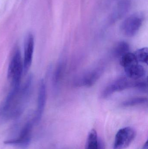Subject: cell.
Here are the masks:
<instances>
[{"label": "cell", "instance_id": "11", "mask_svg": "<svg viewBox=\"0 0 148 149\" xmlns=\"http://www.w3.org/2000/svg\"><path fill=\"white\" fill-rule=\"evenodd\" d=\"M65 65L66 64L63 60H61L54 72L53 76V86L55 93H57L60 88L61 82L65 72Z\"/></svg>", "mask_w": 148, "mask_h": 149}, {"label": "cell", "instance_id": "8", "mask_svg": "<svg viewBox=\"0 0 148 149\" xmlns=\"http://www.w3.org/2000/svg\"><path fill=\"white\" fill-rule=\"evenodd\" d=\"M103 72L102 67H98L87 72L76 81V86L87 87L93 86L99 79L102 74Z\"/></svg>", "mask_w": 148, "mask_h": 149}, {"label": "cell", "instance_id": "3", "mask_svg": "<svg viewBox=\"0 0 148 149\" xmlns=\"http://www.w3.org/2000/svg\"><path fill=\"white\" fill-rule=\"evenodd\" d=\"M136 136V131L132 127L120 129L115 135L113 149H125L130 146Z\"/></svg>", "mask_w": 148, "mask_h": 149}, {"label": "cell", "instance_id": "19", "mask_svg": "<svg viewBox=\"0 0 148 149\" xmlns=\"http://www.w3.org/2000/svg\"><path fill=\"white\" fill-rule=\"evenodd\" d=\"M141 149H148V141H147L145 142V143H144V145L142 146V148Z\"/></svg>", "mask_w": 148, "mask_h": 149}, {"label": "cell", "instance_id": "1", "mask_svg": "<svg viewBox=\"0 0 148 149\" xmlns=\"http://www.w3.org/2000/svg\"><path fill=\"white\" fill-rule=\"evenodd\" d=\"M33 77L30 75L24 85L12 86L4 102L0 107V117L3 120H13L21 116L31 95Z\"/></svg>", "mask_w": 148, "mask_h": 149}, {"label": "cell", "instance_id": "18", "mask_svg": "<svg viewBox=\"0 0 148 149\" xmlns=\"http://www.w3.org/2000/svg\"><path fill=\"white\" fill-rule=\"evenodd\" d=\"M98 149H106L105 143L103 141L102 139L99 138V145Z\"/></svg>", "mask_w": 148, "mask_h": 149}, {"label": "cell", "instance_id": "2", "mask_svg": "<svg viewBox=\"0 0 148 149\" xmlns=\"http://www.w3.org/2000/svg\"><path fill=\"white\" fill-rule=\"evenodd\" d=\"M23 72V63L21 51L17 46L13 51L8 68V78L11 81L12 86L21 85Z\"/></svg>", "mask_w": 148, "mask_h": 149}, {"label": "cell", "instance_id": "14", "mask_svg": "<svg viewBox=\"0 0 148 149\" xmlns=\"http://www.w3.org/2000/svg\"><path fill=\"white\" fill-rule=\"evenodd\" d=\"M120 58V64L124 68L135 64L139 63L134 53L128 52L123 55Z\"/></svg>", "mask_w": 148, "mask_h": 149}, {"label": "cell", "instance_id": "6", "mask_svg": "<svg viewBox=\"0 0 148 149\" xmlns=\"http://www.w3.org/2000/svg\"><path fill=\"white\" fill-rule=\"evenodd\" d=\"M142 23V17L140 16L133 15L124 20L121 26V30L124 36L132 37L137 34Z\"/></svg>", "mask_w": 148, "mask_h": 149}, {"label": "cell", "instance_id": "17", "mask_svg": "<svg viewBox=\"0 0 148 149\" xmlns=\"http://www.w3.org/2000/svg\"><path fill=\"white\" fill-rule=\"evenodd\" d=\"M133 88H136L141 92H147V81L145 79H139L133 80Z\"/></svg>", "mask_w": 148, "mask_h": 149}, {"label": "cell", "instance_id": "10", "mask_svg": "<svg viewBox=\"0 0 148 149\" xmlns=\"http://www.w3.org/2000/svg\"><path fill=\"white\" fill-rule=\"evenodd\" d=\"M124 69L127 77L133 80L140 79L146 74L144 67L139 63L135 64Z\"/></svg>", "mask_w": 148, "mask_h": 149}, {"label": "cell", "instance_id": "13", "mask_svg": "<svg viewBox=\"0 0 148 149\" xmlns=\"http://www.w3.org/2000/svg\"><path fill=\"white\" fill-rule=\"evenodd\" d=\"M130 50V46L125 41L119 42L116 45L113 51V54L116 58H120L122 56L128 53Z\"/></svg>", "mask_w": 148, "mask_h": 149}, {"label": "cell", "instance_id": "5", "mask_svg": "<svg viewBox=\"0 0 148 149\" xmlns=\"http://www.w3.org/2000/svg\"><path fill=\"white\" fill-rule=\"evenodd\" d=\"M133 80H130L127 77L117 78L103 89L102 92L101 97L103 99H106L115 93L133 88Z\"/></svg>", "mask_w": 148, "mask_h": 149}, {"label": "cell", "instance_id": "4", "mask_svg": "<svg viewBox=\"0 0 148 149\" xmlns=\"http://www.w3.org/2000/svg\"><path fill=\"white\" fill-rule=\"evenodd\" d=\"M33 123V122H28L22 129L17 138L5 141L4 143L7 145L17 146L23 149H27L31 142Z\"/></svg>", "mask_w": 148, "mask_h": 149}, {"label": "cell", "instance_id": "12", "mask_svg": "<svg viewBox=\"0 0 148 149\" xmlns=\"http://www.w3.org/2000/svg\"><path fill=\"white\" fill-rule=\"evenodd\" d=\"M99 137L95 130L93 129L89 132L86 141L85 149H98Z\"/></svg>", "mask_w": 148, "mask_h": 149}, {"label": "cell", "instance_id": "15", "mask_svg": "<svg viewBox=\"0 0 148 149\" xmlns=\"http://www.w3.org/2000/svg\"><path fill=\"white\" fill-rule=\"evenodd\" d=\"M147 101V98L146 97H134L124 101L122 102L121 105L123 107H134L146 104Z\"/></svg>", "mask_w": 148, "mask_h": 149}, {"label": "cell", "instance_id": "7", "mask_svg": "<svg viewBox=\"0 0 148 149\" xmlns=\"http://www.w3.org/2000/svg\"><path fill=\"white\" fill-rule=\"evenodd\" d=\"M34 47V36L31 33H29L26 37L24 43L23 68V72L25 74L28 72L32 64Z\"/></svg>", "mask_w": 148, "mask_h": 149}, {"label": "cell", "instance_id": "9", "mask_svg": "<svg viewBox=\"0 0 148 149\" xmlns=\"http://www.w3.org/2000/svg\"><path fill=\"white\" fill-rule=\"evenodd\" d=\"M47 90L46 85L43 79L40 81L37 98V108L34 119V123H38L42 118L46 104Z\"/></svg>", "mask_w": 148, "mask_h": 149}, {"label": "cell", "instance_id": "16", "mask_svg": "<svg viewBox=\"0 0 148 149\" xmlns=\"http://www.w3.org/2000/svg\"><path fill=\"white\" fill-rule=\"evenodd\" d=\"M138 63L147 65L148 50L147 48H143L136 50L134 53Z\"/></svg>", "mask_w": 148, "mask_h": 149}]
</instances>
